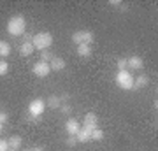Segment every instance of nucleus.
<instances>
[{
  "instance_id": "1",
  "label": "nucleus",
  "mask_w": 158,
  "mask_h": 151,
  "mask_svg": "<svg viewBox=\"0 0 158 151\" xmlns=\"http://www.w3.org/2000/svg\"><path fill=\"white\" fill-rule=\"evenodd\" d=\"M6 30L11 37H21L25 34V30H27V19L21 14H16V16L9 18V21L6 25Z\"/></svg>"
},
{
  "instance_id": "2",
  "label": "nucleus",
  "mask_w": 158,
  "mask_h": 151,
  "mask_svg": "<svg viewBox=\"0 0 158 151\" xmlns=\"http://www.w3.org/2000/svg\"><path fill=\"white\" fill-rule=\"evenodd\" d=\"M32 44H34L35 49L39 51H48L53 44V35L49 32H39L32 37Z\"/></svg>"
},
{
  "instance_id": "3",
  "label": "nucleus",
  "mask_w": 158,
  "mask_h": 151,
  "mask_svg": "<svg viewBox=\"0 0 158 151\" xmlns=\"http://www.w3.org/2000/svg\"><path fill=\"white\" fill-rule=\"evenodd\" d=\"M114 83L121 90H132L134 88V76L128 70H118L114 76Z\"/></svg>"
},
{
  "instance_id": "4",
  "label": "nucleus",
  "mask_w": 158,
  "mask_h": 151,
  "mask_svg": "<svg viewBox=\"0 0 158 151\" xmlns=\"http://www.w3.org/2000/svg\"><path fill=\"white\" fill-rule=\"evenodd\" d=\"M44 111H46V102L42 100V99H34V100L28 104V114H30V118H34V120L42 116Z\"/></svg>"
},
{
  "instance_id": "5",
  "label": "nucleus",
  "mask_w": 158,
  "mask_h": 151,
  "mask_svg": "<svg viewBox=\"0 0 158 151\" xmlns=\"http://www.w3.org/2000/svg\"><path fill=\"white\" fill-rule=\"evenodd\" d=\"M72 42L76 46L91 44V42H93V32H91V30H77V32L72 34Z\"/></svg>"
},
{
  "instance_id": "6",
  "label": "nucleus",
  "mask_w": 158,
  "mask_h": 151,
  "mask_svg": "<svg viewBox=\"0 0 158 151\" xmlns=\"http://www.w3.org/2000/svg\"><path fill=\"white\" fill-rule=\"evenodd\" d=\"M32 72H34V76H37V78H48L51 74V67H49V63H46V62H35L34 63V67H32Z\"/></svg>"
},
{
  "instance_id": "7",
  "label": "nucleus",
  "mask_w": 158,
  "mask_h": 151,
  "mask_svg": "<svg viewBox=\"0 0 158 151\" xmlns=\"http://www.w3.org/2000/svg\"><path fill=\"white\" fill-rule=\"evenodd\" d=\"M79 130H81V123H79L76 118H69L67 121H65V132H67L69 135L76 137V134H77Z\"/></svg>"
},
{
  "instance_id": "8",
  "label": "nucleus",
  "mask_w": 158,
  "mask_h": 151,
  "mask_svg": "<svg viewBox=\"0 0 158 151\" xmlns=\"http://www.w3.org/2000/svg\"><path fill=\"white\" fill-rule=\"evenodd\" d=\"M142 65H144V60L137 55L130 56L128 60H127V67H130L132 70H139V69H142Z\"/></svg>"
},
{
  "instance_id": "9",
  "label": "nucleus",
  "mask_w": 158,
  "mask_h": 151,
  "mask_svg": "<svg viewBox=\"0 0 158 151\" xmlns=\"http://www.w3.org/2000/svg\"><path fill=\"white\" fill-rule=\"evenodd\" d=\"M149 84V78L146 74H141L139 78H134V88L132 90H141V88H146Z\"/></svg>"
},
{
  "instance_id": "10",
  "label": "nucleus",
  "mask_w": 158,
  "mask_h": 151,
  "mask_svg": "<svg viewBox=\"0 0 158 151\" xmlns=\"http://www.w3.org/2000/svg\"><path fill=\"white\" fill-rule=\"evenodd\" d=\"M34 51H35V48H34V44H32V40H25V42H21V46H19V55L21 56H30Z\"/></svg>"
},
{
  "instance_id": "11",
  "label": "nucleus",
  "mask_w": 158,
  "mask_h": 151,
  "mask_svg": "<svg viewBox=\"0 0 158 151\" xmlns=\"http://www.w3.org/2000/svg\"><path fill=\"white\" fill-rule=\"evenodd\" d=\"M49 67H51V70H55V72H62L63 69H65V60L60 58V56H55V58L51 60Z\"/></svg>"
},
{
  "instance_id": "12",
  "label": "nucleus",
  "mask_w": 158,
  "mask_h": 151,
  "mask_svg": "<svg viewBox=\"0 0 158 151\" xmlns=\"http://www.w3.org/2000/svg\"><path fill=\"white\" fill-rule=\"evenodd\" d=\"M76 53H77V56H81V58H88V56L93 53L91 44H79L77 49H76Z\"/></svg>"
},
{
  "instance_id": "13",
  "label": "nucleus",
  "mask_w": 158,
  "mask_h": 151,
  "mask_svg": "<svg viewBox=\"0 0 158 151\" xmlns=\"http://www.w3.org/2000/svg\"><path fill=\"white\" fill-rule=\"evenodd\" d=\"M7 142H9V148H11V149L19 151L21 149V146H23V137H19V135H11Z\"/></svg>"
},
{
  "instance_id": "14",
  "label": "nucleus",
  "mask_w": 158,
  "mask_h": 151,
  "mask_svg": "<svg viewBox=\"0 0 158 151\" xmlns=\"http://www.w3.org/2000/svg\"><path fill=\"white\" fill-rule=\"evenodd\" d=\"M11 55V44L6 40H0V60H6Z\"/></svg>"
},
{
  "instance_id": "15",
  "label": "nucleus",
  "mask_w": 158,
  "mask_h": 151,
  "mask_svg": "<svg viewBox=\"0 0 158 151\" xmlns=\"http://www.w3.org/2000/svg\"><path fill=\"white\" fill-rule=\"evenodd\" d=\"M46 106H49L51 109H60V106H62L60 97H58V95H49V99L46 100Z\"/></svg>"
},
{
  "instance_id": "16",
  "label": "nucleus",
  "mask_w": 158,
  "mask_h": 151,
  "mask_svg": "<svg viewBox=\"0 0 158 151\" xmlns=\"http://www.w3.org/2000/svg\"><path fill=\"white\" fill-rule=\"evenodd\" d=\"M98 118H97L95 112H86L85 114V125H90V127H98Z\"/></svg>"
},
{
  "instance_id": "17",
  "label": "nucleus",
  "mask_w": 158,
  "mask_h": 151,
  "mask_svg": "<svg viewBox=\"0 0 158 151\" xmlns=\"http://www.w3.org/2000/svg\"><path fill=\"white\" fill-rule=\"evenodd\" d=\"M76 139H77V142H90V141H91L90 132H86V130L81 127V130L76 134Z\"/></svg>"
},
{
  "instance_id": "18",
  "label": "nucleus",
  "mask_w": 158,
  "mask_h": 151,
  "mask_svg": "<svg viewBox=\"0 0 158 151\" xmlns=\"http://www.w3.org/2000/svg\"><path fill=\"white\" fill-rule=\"evenodd\" d=\"M90 137H91V141H102V139H104V130L97 127V128L90 134Z\"/></svg>"
},
{
  "instance_id": "19",
  "label": "nucleus",
  "mask_w": 158,
  "mask_h": 151,
  "mask_svg": "<svg viewBox=\"0 0 158 151\" xmlns=\"http://www.w3.org/2000/svg\"><path fill=\"white\" fill-rule=\"evenodd\" d=\"M55 58V55L51 51H40V62H46V63H51V60Z\"/></svg>"
},
{
  "instance_id": "20",
  "label": "nucleus",
  "mask_w": 158,
  "mask_h": 151,
  "mask_svg": "<svg viewBox=\"0 0 158 151\" xmlns=\"http://www.w3.org/2000/svg\"><path fill=\"white\" fill-rule=\"evenodd\" d=\"M7 72H9V63L6 60H0V78L7 76Z\"/></svg>"
},
{
  "instance_id": "21",
  "label": "nucleus",
  "mask_w": 158,
  "mask_h": 151,
  "mask_svg": "<svg viewBox=\"0 0 158 151\" xmlns=\"http://www.w3.org/2000/svg\"><path fill=\"white\" fill-rule=\"evenodd\" d=\"M116 67H118V70H127V58H118Z\"/></svg>"
},
{
  "instance_id": "22",
  "label": "nucleus",
  "mask_w": 158,
  "mask_h": 151,
  "mask_svg": "<svg viewBox=\"0 0 158 151\" xmlns=\"http://www.w3.org/2000/svg\"><path fill=\"white\" fill-rule=\"evenodd\" d=\"M11 148H9V142L4 139H0V151H9Z\"/></svg>"
},
{
  "instance_id": "23",
  "label": "nucleus",
  "mask_w": 158,
  "mask_h": 151,
  "mask_svg": "<svg viewBox=\"0 0 158 151\" xmlns=\"http://www.w3.org/2000/svg\"><path fill=\"white\" fill-rule=\"evenodd\" d=\"M109 4H111V7H116V9H125V6L119 2V0H111Z\"/></svg>"
},
{
  "instance_id": "24",
  "label": "nucleus",
  "mask_w": 158,
  "mask_h": 151,
  "mask_svg": "<svg viewBox=\"0 0 158 151\" xmlns=\"http://www.w3.org/2000/svg\"><path fill=\"white\" fill-rule=\"evenodd\" d=\"M7 120H9V114H7L6 111H0V123L2 125L7 123Z\"/></svg>"
},
{
  "instance_id": "25",
  "label": "nucleus",
  "mask_w": 158,
  "mask_h": 151,
  "mask_svg": "<svg viewBox=\"0 0 158 151\" xmlns=\"http://www.w3.org/2000/svg\"><path fill=\"white\" fill-rule=\"evenodd\" d=\"M60 111H62L63 114H69V112H70V106H69V104H62V106H60Z\"/></svg>"
},
{
  "instance_id": "26",
  "label": "nucleus",
  "mask_w": 158,
  "mask_h": 151,
  "mask_svg": "<svg viewBox=\"0 0 158 151\" xmlns=\"http://www.w3.org/2000/svg\"><path fill=\"white\" fill-rule=\"evenodd\" d=\"M77 144V139L76 137H72V135H69V139H67V146H76Z\"/></svg>"
},
{
  "instance_id": "27",
  "label": "nucleus",
  "mask_w": 158,
  "mask_h": 151,
  "mask_svg": "<svg viewBox=\"0 0 158 151\" xmlns=\"http://www.w3.org/2000/svg\"><path fill=\"white\" fill-rule=\"evenodd\" d=\"M67 100H69V93H62V95H60V102H62V104H65Z\"/></svg>"
},
{
  "instance_id": "28",
  "label": "nucleus",
  "mask_w": 158,
  "mask_h": 151,
  "mask_svg": "<svg viewBox=\"0 0 158 151\" xmlns=\"http://www.w3.org/2000/svg\"><path fill=\"white\" fill-rule=\"evenodd\" d=\"M30 151H44L42 148H39V146H35V148H30Z\"/></svg>"
},
{
  "instance_id": "29",
  "label": "nucleus",
  "mask_w": 158,
  "mask_h": 151,
  "mask_svg": "<svg viewBox=\"0 0 158 151\" xmlns=\"http://www.w3.org/2000/svg\"><path fill=\"white\" fill-rule=\"evenodd\" d=\"M0 134H2V123H0Z\"/></svg>"
},
{
  "instance_id": "30",
  "label": "nucleus",
  "mask_w": 158,
  "mask_h": 151,
  "mask_svg": "<svg viewBox=\"0 0 158 151\" xmlns=\"http://www.w3.org/2000/svg\"><path fill=\"white\" fill-rule=\"evenodd\" d=\"M9 151H16V149H9Z\"/></svg>"
},
{
  "instance_id": "31",
  "label": "nucleus",
  "mask_w": 158,
  "mask_h": 151,
  "mask_svg": "<svg viewBox=\"0 0 158 151\" xmlns=\"http://www.w3.org/2000/svg\"><path fill=\"white\" fill-rule=\"evenodd\" d=\"M25 151H30V149H25Z\"/></svg>"
}]
</instances>
